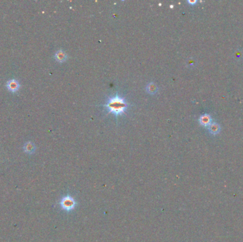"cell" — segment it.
Masks as SVG:
<instances>
[{
    "mask_svg": "<svg viewBox=\"0 0 243 242\" xmlns=\"http://www.w3.org/2000/svg\"><path fill=\"white\" fill-rule=\"evenodd\" d=\"M104 106L106 107L109 112L112 113L115 116H118L125 112L127 107V104L122 97L115 95L114 97H110L107 103Z\"/></svg>",
    "mask_w": 243,
    "mask_h": 242,
    "instance_id": "6da1fadb",
    "label": "cell"
},
{
    "mask_svg": "<svg viewBox=\"0 0 243 242\" xmlns=\"http://www.w3.org/2000/svg\"><path fill=\"white\" fill-rule=\"evenodd\" d=\"M60 204L63 209L66 211H70L75 208L76 205V202L72 197L65 196L62 198Z\"/></svg>",
    "mask_w": 243,
    "mask_h": 242,
    "instance_id": "7a4b0ae2",
    "label": "cell"
},
{
    "mask_svg": "<svg viewBox=\"0 0 243 242\" xmlns=\"http://www.w3.org/2000/svg\"><path fill=\"white\" fill-rule=\"evenodd\" d=\"M6 87L12 93H15L19 90V89L20 88V84H19V81L15 80V79H12V80H9L6 82Z\"/></svg>",
    "mask_w": 243,
    "mask_h": 242,
    "instance_id": "3957f363",
    "label": "cell"
},
{
    "mask_svg": "<svg viewBox=\"0 0 243 242\" xmlns=\"http://www.w3.org/2000/svg\"><path fill=\"white\" fill-rule=\"evenodd\" d=\"M55 59L59 63H63L68 59V55L64 51L59 50L55 53Z\"/></svg>",
    "mask_w": 243,
    "mask_h": 242,
    "instance_id": "277c9868",
    "label": "cell"
},
{
    "mask_svg": "<svg viewBox=\"0 0 243 242\" xmlns=\"http://www.w3.org/2000/svg\"><path fill=\"white\" fill-rule=\"evenodd\" d=\"M200 124L204 126H210L211 124V117L208 114L202 115L199 119Z\"/></svg>",
    "mask_w": 243,
    "mask_h": 242,
    "instance_id": "5b68a950",
    "label": "cell"
},
{
    "mask_svg": "<svg viewBox=\"0 0 243 242\" xmlns=\"http://www.w3.org/2000/svg\"><path fill=\"white\" fill-rule=\"evenodd\" d=\"M146 90L148 93L150 94V95H154L157 93L158 91V87L157 86V85L153 82H150L149 83L148 85H146Z\"/></svg>",
    "mask_w": 243,
    "mask_h": 242,
    "instance_id": "8992f818",
    "label": "cell"
},
{
    "mask_svg": "<svg viewBox=\"0 0 243 242\" xmlns=\"http://www.w3.org/2000/svg\"><path fill=\"white\" fill-rule=\"evenodd\" d=\"M23 149H24L26 153H27L29 154H31V153H33L34 151H35L36 147H35V145H34L33 143L27 142L24 145V146H23Z\"/></svg>",
    "mask_w": 243,
    "mask_h": 242,
    "instance_id": "52a82bcc",
    "label": "cell"
},
{
    "mask_svg": "<svg viewBox=\"0 0 243 242\" xmlns=\"http://www.w3.org/2000/svg\"><path fill=\"white\" fill-rule=\"evenodd\" d=\"M209 130H210L211 134H217L220 132V126L215 123L211 124L209 126Z\"/></svg>",
    "mask_w": 243,
    "mask_h": 242,
    "instance_id": "ba28073f",
    "label": "cell"
},
{
    "mask_svg": "<svg viewBox=\"0 0 243 242\" xmlns=\"http://www.w3.org/2000/svg\"><path fill=\"white\" fill-rule=\"evenodd\" d=\"M188 2L189 4H193H193H195L196 3V1H188Z\"/></svg>",
    "mask_w": 243,
    "mask_h": 242,
    "instance_id": "9c48e42d",
    "label": "cell"
}]
</instances>
